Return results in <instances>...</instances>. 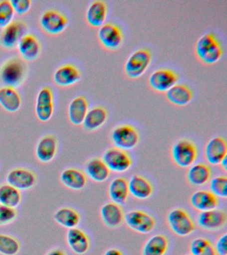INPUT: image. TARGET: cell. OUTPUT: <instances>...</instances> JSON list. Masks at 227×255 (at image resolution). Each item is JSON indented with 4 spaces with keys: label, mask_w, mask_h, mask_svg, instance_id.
Returning <instances> with one entry per match:
<instances>
[{
    "label": "cell",
    "mask_w": 227,
    "mask_h": 255,
    "mask_svg": "<svg viewBox=\"0 0 227 255\" xmlns=\"http://www.w3.org/2000/svg\"><path fill=\"white\" fill-rule=\"evenodd\" d=\"M197 221L199 227L205 230H219L226 224L227 214L221 209L203 211L199 213Z\"/></svg>",
    "instance_id": "16"
},
{
    "label": "cell",
    "mask_w": 227,
    "mask_h": 255,
    "mask_svg": "<svg viewBox=\"0 0 227 255\" xmlns=\"http://www.w3.org/2000/svg\"><path fill=\"white\" fill-rule=\"evenodd\" d=\"M66 241L69 249L76 255H85L90 248V239L88 235L78 227L68 229Z\"/></svg>",
    "instance_id": "20"
},
{
    "label": "cell",
    "mask_w": 227,
    "mask_h": 255,
    "mask_svg": "<svg viewBox=\"0 0 227 255\" xmlns=\"http://www.w3.org/2000/svg\"><path fill=\"white\" fill-rule=\"evenodd\" d=\"M80 71L72 63L59 66L53 73V81L59 87H71L81 79Z\"/></svg>",
    "instance_id": "18"
},
{
    "label": "cell",
    "mask_w": 227,
    "mask_h": 255,
    "mask_svg": "<svg viewBox=\"0 0 227 255\" xmlns=\"http://www.w3.org/2000/svg\"><path fill=\"white\" fill-rule=\"evenodd\" d=\"M199 255H217V254L215 247L210 243Z\"/></svg>",
    "instance_id": "43"
},
{
    "label": "cell",
    "mask_w": 227,
    "mask_h": 255,
    "mask_svg": "<svg viewBox=\"0 0 227 255\" xmlns=\"http://www.w3.org/2000/svg\"><path fill=\"white\" fill-rule=\"evenodd\" d=\"M166 97L173 105L184 106L192 100L193 93L187 86L175 84L166 92Z\"/></svg>",
    "instance_id": "34"
},
{
    "label": "cell",
    "mask_w": 227,
    "mask_h": 255,
    "mask_svg": "<svg viewBox=\"0 0 227 255\" xmlns=\"http://www.w3.org/2000/svg\"><path fill=\"white\" fill-rule=\"evenodd\" d=\"M107 119V112L101 106L89 110L82 124L83 128L87 131L96 130L102 127Z\"/></svg>",
    "instance_id": "29"
},
{
    "label": "cell",
    "mask_w": 227,
    "mask_h": 255,
    "mask_svg": "<svg viewBox=\"0 0 227 255\" xmlns=\"http://www.w3.org/2000/svg\"><path fill=\"white\" fill-rule=\"evenodd\" d=\"M45 255H67L66 252L62 249L54 248L51 249Z\"/></svg>",
    "instance_id": "44"
},
{
    "label": "cell",
    "mask_w": 227,
    "mask_h": 255,
    "mask_svg": "<svg viewBox=\"0 0 227 255\" xmlns=\"http://www.w3.org/2000/svg\"><path fill=\"white\" fill-rule=\"evenodd\" d=\"M22 201L21 191L7 183L0 184V204L17 208Z\"/></svg>",
    "instance_id": "35"
},
{
    "label": "cell",
    "mask_w": 227,
    "mask_h": 255,
    "mask_svg": "<svg viewBox=\"0 0 227 255\" xmlns=\"http://www.w3.org/2000/svg\"><path fill=\"white\" fill-rule=\"evenodd\" d=\"M197 57L203 63L214 64L221 59L223 49L214 34H205L199 38L195 46Z\"/></svg>",
    "instance_id": "2"
},
{
    "label": "cell",
    "mask_w": 227,
    "mask_h": 255,
    "mask_svg": "<svg viewBox=\"0 0 227 255\" xmlns=\"http://www.w3.org/2000/svg\"><path fill=\"white\" fill-rule=\"evenodd\" d=\"M111 141L117 148L129 150L136 147L139 141L138 131L130 125L115 127L111 133Z\"/></svg>",
    "instance_id": "6"
},
{
    "label": "cell",
    "mask_w": 227,
    "mask_h": 255,
    "mask_svg": "<svg viewBox=\"0 0 227 255\" xmlns=\"http://www.w3.org/2000/svg\"><path fill=\"white\" fill-rule=\"evenodd\" d=\"M88 107V102L84 96L74 98L68 107L69 122L75 126L82 125L89 111Z\"/></svg>",
    "instance_id": "26"
},
{
    "label": "cell",
    "mask_w": 227,
    "mask_h": 255,
    "mask_svg": "<svg viewBox=\"0 0 227 255\" xmlns=\"http://www.w3.org/2000/svg\"><path fill=\"white\" fill-rule=\"evenodd\" d=\"M198 155L195 143L188 139H181L171 149V157L177 166L186 168L194 164Z\"/></svg>",
    "instance_id": "3"
},
{
    "label": "cell",
    "mask_w": 227,
    "mask_h": 255,
    "mask_svg": "<svg viewBox=\"0 0 227 255\" xmlns=\"http://www.w3.org/2000/svg\"><path fill=\"white\" fill-rule=\"evenodd\" d=\"M100 215L104 224L110 228H116L120 226L125 217L120 205L113 202L103 205L101 208Z\"/></svg>",
    "instance_id": "23"
},
{
    "label": "cell",
    "mask_w": 227,
    "mask_h": 255,
    "mask_svg": "<svg viewBox=\"0 0 227 255\" xmlns=\"http://www.w3.org/2000/svg\"><path fill=\"white\" fill-rule=\"evenodd\" d=\"M167 221L171 231L178 236H189L196 229L190 215L181 208H175L169 211Z\"/></svg>",
    "instance_id": "5"
},
{
    "label": "cell",
    "mask_w": 227,
    "mask_h": 255,
    "mask_svg": "<svg viewBox=\"0 0 227 255\" xmlns=\"http://www.w3.org/2000/svg\"><path fill=\"white\" fill-rule=\"evenodd\" d=\"M37 179L34 171L24 167H14L6 175V183L21 191L33 189L37 184Z\"/></svg>",
    "instance_id": "8"
},
{
    "label": "cell",
    "mask_w": 227,
    "mask_h": 255,
    "mask_svg": "<svg viewBox=\"0 0 227 255\" xmlns=\"http://www.w3.org/2000/svg\"><path fill=\"white\" fill-rule=\"evenodd\" d=\"M53 219L60 226L70 229L78 226L81 221V215L73 207H62L55 211Z\"/></svg>",
    "instance_id": "28"
},
{
    "label": "cell",
    "mask_w": 227,
    "mask_h": 255,
    "mask_svg": "<svg viewBox=\"0 0 227 255\" xmlns=\"http://www.w3.org/2000/svg\"><path fill=\"white\" fill-rule=\"evenodd\" d=\"M21 243L13 235L0 233V255H17L20 252Z\"/></svg>",
    "instance_id": "36"
},
{
    "label": "cell",
    "mask_w": 227,
    "mask_h": 255,
    "mask_svg": "<svg viewBox=\"0 0 227 255\" xmlns=\"http://www.w3.org/2000/svg\"><path fill=\"white\" fill-rule=\"evenodd\" d=\"M124 219L129 228L142 234L152 232L156 225L155 219L148 213L141 210L129 211Z\"/></svg>",
    "instance_id": "11"
},
{
    "label": "cell",
    "mask_w": 227,
    "mask_h": 255,
    "mask_svg": "<svg viewBox=\"0 0 227 255\" xmlns=\"http://www.w3.org/2000/svg\"><path fill=\"white\" fill-rule=\"evenodd\" d=\"M169 241L165 235L151 237L143 245L142 255H165L168 250Z\"/></svg>",
    "instance_id": "33"
},
{
    "label": "cell",
    "mask_w": 227,
    "mask_h": 255,
    "mask_svg": "<svg viewBox=\"0 0 227 255\" xmlns=\"http://www.w3.org/2000/svg\"><path fill=\"white\" fill-rule=\"evenodd\" d=\"M18 216L16 208L0 204V226H5L14 222Z\"/></svg>",
    "instance_id": "39"
},
{
    "label": "cell",
    "mask_w": 227,
    "mask_h": 255,
    "mask_svg": "<svg viewBox=\"0 0 227 255\" xmlns=\"http://www.w3.org/2000/svg\"><path fill=\"white\" fill-rule=\"evenodd\" d=\"M151 61V54L149 49H140L133 52L125 65L127 77L136 79L141 77L146 71Z\"/></svg>",
    "instance_id": "9"
},
{
    "label": "cell",
    "mask_w": 227,
    "mask_h": 255,
    "mask_svg": "<svg viewBox=\"0 0 227 255\" xmlns=\"http://www.w3.org/2000/svg\"><path fill=\"white\" fill-rule=\"evenodd\" d=\"M54 112L53 93L50 87L45 86L41 88L36 98L35 115L41 123H46L51 119Z\"/></svg>",
    "instance_id": "12"
},
{
    "label": "cell",
    "mask_w": 227,
    "mask_h": 255,
    "mask_svg": "<svg viewBox=\"0 0 227 255\" xmlns=\"http://www.w3.org/2000/svg\"><path fill=\"white\" fill-rule=\"evenodd\" d=\"M211 242L208 239L203 237H198L191 241L190 245L191 254L192 255H199L207 245L210 244Z\"/></svg>",
    "instance_id": "40"
},
{
    "label": "cell",
    "mask_w": 227,
    "mask_h": 255,
    "mask_svg": "<svg viewBox=\"0 0 227 255\" xmlns=\"http://www.w3.org/2000/svg\"><path fill=\"white\" fill-rule=\"evenodd\" d=\"M21 59L33 61L40 55L41 45L38 38L32 33H27L21 38L16 46Z\"/></svg>",
    "instance_id": "14"
},
{
    "label": "cell",
    "mask_w": 227,
    "mask_h": 255,
    "mask_svg": "<svg viewBox=\"0 0 227 255\" xmlns=\"http://www.w3.org/2000/svg\"><path fill=\"white\" fill-rule=\"evenodd\" d=\"M102 160L110 171L123 173L128 171L132 165V159L129 153L116 147L107 149L103 153Z\"/></svg>",
    "instance_id": "10"
},
{
    "label": "cell",
    "mask_w": 227,
    "mask_h": 255,
    "mask_svg": "<svg viewBox=\"0 0 227 255\" xmlns=\"http://www.w3.org/2000/svg\"><path fill=\"white\" fill-rule=\"evenodd\" d=\"M107 13V7L104 1L97 0L89 5L86 11L87 23L91 27H100L104 24Z\"/></svg>",
    "instance_id": "30"
},
{
    "label": "cell",
    "mask_w": 227,
    "mask_h": 255,
    "mask_svg": "<svg viewBox=\"0 0 227 255\" xmlns=\"http://www.w3.org/2000/svg\"><path fill=\"white\" fill-rule=\"evenodd\" d=\"M191 255V253H190V254H186V255Z\"/></svg>",
    "instance_id": "47"
},
{
    "label": "cell",
    "mask_w": 227,
    "mask_h": 255,
    "mask_svg": "<svg viewBox=\"0 0 227 255\" xmlns=\"http://www.w3.org/2000/svg\"><path fill=\"white\" fill-rule=\"evenodd\" d=\"M14 14L10 0L0 1V28L2 29L12 21Z\"/></svg>",
    "instance_id": "37"
},
{
    "label": "cell",
    "mask_w": 227,
    "mask_h": 255,
    "mask_svg": "<svg viewBox=\"0 0 227 255\" xmlns=\"http://www.w3.org/2000/svg\"><path fill=\"white\" fill-rule=\"evenodd\" d=\"M177 75L172 70L157 69L153 72L149 78V84L155 91L164 93L176 84Z\"/></svg>",
    "instance_id": "17"
},
{
    "label": "cell",
    "mask_w": 227,
    "mask_h": 255,
    "mask_svg": "<svg viewBox=\"0 0 227 255\" xmlns=\"http://www.w3.org/2000/svg\"><path fill=\"white\" fill-rule=\"evenodd\" d=\"M27 23L23 20H13L2 28L0 33V45L6 50L14 49L21 38L27 33Z\"/></svg>",
    "instance_id": "7"
},
{
    "label": "cell",
    "mask_w": 227,
    "mask_h": 255,
    "mask_svg": "<svg viewBox=\"0 0 227 255\" xmlns=\"http://www.w3.org/2000/svg\"><path fill=\"white\" fill-rule=\"evenodd\" d=\"M108 193L112 202L119 205L125 204L129 194L128 181L123 177L113 179L109 184Z\"/></svg>",
    "instance_id": "31"
},
{
    "label": "cell",
    "mask_w": 227,
    "mask_h": 255,
    "mask_svg": "<svg viewBox=\"0 0 227 255\" xmlns=\"http://www.w3.org/2000/svg\"><path fill=\"white\" fill-rule=\"evenodd\" d=\"M84 172L91 180L101 183L109 178L111 171L102 159L94 157L85 163Z\"/></svg>",
    "instance_id": "24"
},
{
    "label": "cell",
    "mask_w": 227,
    "mask_h": 255,
    "mask_svg": "<svg viewBox=\"0 0 227 255\" xmlns=\"http://www.w3.org/2000/svg\"><path fill=\"white\" fill-rule=\"evenodd\" d=\"M58 148V139L55 135L53 134L43 135L37 141L35 146V157L41 163H50L56 157Z\"/></svg>",
    "instance_id": "13"
},
{
    "label": "cell",
    "mask_w": 227,
    "mask_h": 255,
    "mask_svg": "<svg viewBox=\"0 0 227 255\" xmlns=\"http://www.w3.org/2000/svg\"><path fill=\"white\" fill-rule=\"evenodd\" d=\"M190 202L193 208L203 212L217 209L218 199L211 191L199 190L191 195Z\"/></svg>",
    "instance_id": "25"
},
{
    "label": "cell",
    "mask_w": 227,
    "mask_h": 255,
    "mask_svg": "<svg viewBox=\"0 0 227 255\" xmlns=\"http://www.w3.org/2000/svg\"><path fill=\"white\" fill-rule=\"evenodd\" d=\"M211 177L210 167L205 163L193 164L187 171V180L190 184L195 186H202L206 184L210 180Z\"/></svg>",
    "instance_id": "32"
},
{
    "label": "cell",
    "mask_w": 227,
    "mask_h": 255,
    "mask_svg": "<svg viewBox=\"0 0 227 255\" xmlns=\"http://www.w3.org/2000/svg\"><path fill=\"white\" fill-rule=\"evenodd\" d=\"M129 193L135 198L144 200L149 198L153 193L150 181L140 175H133L128 181Z\"/></svg>",
    "instance_id": "22"
},
{
    "label": "cell",
    "mask_w": 227,
    "mask_h": 255,
    "mask_svg": "<svg viewBox=\"0 0 227 255\" xmlns=\"http://www.w3.org/2000/svg\"><path fill=\"white\" fill-rule=\"evenodd\" d=\"M211 191L216 197L227 198V177L225 175H219L211 181Z\"/></svg>",
    "instance_id": "38"
},
{
    "label": "cell",
    "mask_w": 227,
    "mask_h": 255,
    "mask_svg": "<svg viewBox=\"0 0 227 255\" xmlns=\"http://www.w3.org/2000/svg\"><path fill=\"white\" fill-rule=\"evenodd\" d=\"M41 29L51 36L58 35L65 31L68 25V19L59 10L49 9L41 14L39 19Z\"/></svg>",
    "instance_id": "4"
},
{
    "label": "cell",
    "mask_w": 227,
    "mask_h": 255,
    "mask_svg": "<svg viewBox=\"0 0 227 255\" xmlns=\"http://www.w3.org/2000/svg\"><path fill=\"white\" fill-rule=\"evenodd\" d=\"M27 75V66L20 57L9 58L0 67V83L3 86L15 89L22 85Z\"/></svg>",
    "instance_id": "1"
},
{
    "label": "cell",
    "mask_w": 227,
    "mask_h": 255,
    "mask_svg": "<svg viewBox=\"0 0 227 255\" xmlns=\"http://www.w3.org/2000/svg\"><path fill=\"white\" fill-rule=\"evenodd\" d=\"M103 255H123L122 252L118 249H109L105 251Z\"/></svg>",
    "instance_id": "45"
},
{
    "label": "cell",
    "mask_w": 227,
    "mask_h": 255,
    "mask_svg": "<svg viewBox=\"0 0 227 255\" xmlns=\"http://www.w3.org/2000/svg\"><path fill=\"white\" fill-rule=\"evenodd\" d=\"M61 184L71 190L80 191L85 188L87 177L84 171L76 167H70L63 169L59 175Z\"/></svg>",
    "instance_id": "19"
},
{
    "label": "cell",
    "mask_w": 227,
    "mask_h": 255,
    "mask_svg": "<svg viewBox=\"0 0 227 255\" xmlns=\"http://www.w3.org/2000/svg\"><path fill=\"white\" fill-rule=\"evenodd\" d=\"M227 157H225L224 159L222 161H221V163L220 164L221 165V166H222L223 169H224L225 171H227Z\"/></svg>",
    "instance_id": "46"
},
{
    "label": "cell",
    "mask_w": 227,
    "mask_h": 255,
    "mask_svg": "<svg viewBox=\"0 0 227 255\" xmlns=\"http://www.w3.org/2000/svg\"><path fill=\"white\" fill-rule=\"evenodd\" d=\"M10 1L15 13L17 15H25L30 9L31 6L30 0H11Z\"/></svg>",
    "instance_id": "41"
},
{
    "label": "cell",
    "mask_w": 227,
    "mask_h": 255,
    "mask_svg": "<svg viewBox=\"0 0 227 255\" xmlns=\"http://www.w3.org/2000/svg\"><path fill=\"white\" fill-rule=\"evenodd\" d=\"M21 96L15 88L3 86L0 88V106L8 113H15L20 109Z\"/></svg>",
    "instance_id": "27"
},
{
    "label": "cell",
    "mask_w": 227,
    "mask_h": 255,
    "mask_svg": "<svg viewBox=\"0 0 227 255\" xmlns=\"http://www.w3.org/2000/svg\"><path fill=\"white\" fill-rule=\"evenodd\" d=\"M98 39L101 45L106 49L115 50L122 44L123 34L118 26L106 23L99 27Z\"/></svg>",
    "instance_id": "15"
},
{
    "label": "cell",
    "mask_w": 227,
    "mask_h": 255,
    "mask_svg": "<svg viewBox=\"0 0 227 255\" xmlns=\"http://www.w3.org/2000/svg\"><path fill=\"white\" fill-rule=\"evenodd\" d=\"M217 254L219 255H227V233L222 235L217 241L215 247Z\"/></svg>",
    "instance_id": "42"
},
{
    "label": "cell",
    "mask_w": 227,
    "mask_h": 255,
    "mask_svg": "<svg viewBox=\"0 0 227 255\" xmlns=\"http://www.w3.org/2000/svg\"><path fill=\"white\" fill-rule=\"evenodd\" d=\"M227 141L220 136L211 138L205 148V157L207 161L213 165H219L227 157Z\"/></svg>",
    "instance_id": "21"
}]
</instances>
